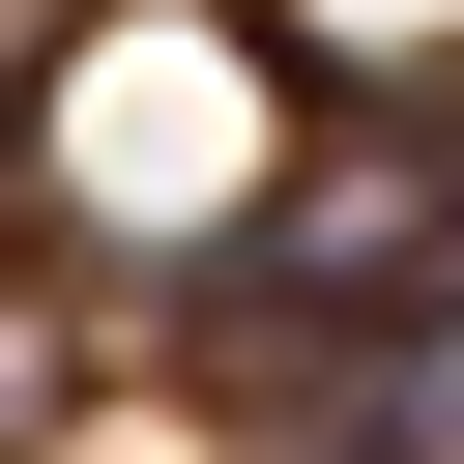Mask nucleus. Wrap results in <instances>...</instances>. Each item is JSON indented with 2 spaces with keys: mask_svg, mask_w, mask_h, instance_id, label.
<instances>
[{
  "mask_svg": "<svg viewBox=\"0 0 464 464\" xmlns=\"http://www.w3.org/2000/svg\"><path fill=\"white\" fill-rule=\"evenodd\" d=\"M29 29H58V0H0V58H29Z\"/></svg>",
  "mask_w": 464,
  "mask_h": 464,
  "instance_id": "f257e3e1",
  "label": "nucleus"
}]
</instances>
